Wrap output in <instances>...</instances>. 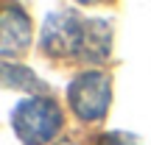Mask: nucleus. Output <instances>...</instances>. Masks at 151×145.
<instances>
[{"instance_id": "obj_1", "label": "nucleus", "mask_w": 151, "mask_h": 145, "mask_svg": "<svg viewBox=\"0 0 151 145\" xmlns=\"http://www.w3.org/2000/svg\"><path fill=\"white\" fill-rule=\"evenodd\" d=\"M11 123L25 145H48L62 129V109L50 98H25L17 103Z\"/></svg>"}, {"instance_id": "obj_3", "label": "nucleus", "mask_w": 151, "mask_h": 145, "mask_svg": "<svg viewBox=\"0 0 151 145\" xmlns=\"http://www.w3.org/2000/svg\"><path fill=\"white\" fill-rule=\"evenodd\" d=\"M67 101L70 109L76 112V117L84 120V123H95L106 114L109 101H112V84H109V75L90 70L81 73L78 78L67 86Z\"/></svg>"}, {"instance_id": "obj_5", "label": "nucleus", "mask_w": 151, "mask_h": 145, "mask_svg": "<svg viewBox=\"0 0 151 145\" xmlns=\"http://www.w3.org/2000/svg\"><path fill=\"white\" fill-rule=\"evenodd\" d=\"M98 145H134L132 140H126L123 134H106V137H101V142Z\"/></svg>"}, {"instance_id": "obj_2", "label": "nucleus", "mask_w": 151, "mask_h": 145, "mask_svg": "<svg viewBox=\"0 0 151 145\" xmlns=\"http://www.w3.org/2000/svg\"><path fill=\"white\" fill-rule=\"evenodd\" d=\"M87 28H90V20L78 17L76 11H50L42 25L39 45L48 56H56V59H65V56L84 59Z\"/></svg>"}, {"instance_id": "obj_4", "label": "nucleus", "mask_w": 151, "mask_h": 145, "mask_svg": "<svg viewBox=\"0 0 151 145\" xmlns=\"http://www.w3.org/2000/svg\"><path fill=\"white\" fill-rule=\"evenodd\" d=\"M0 53L6 59L22 53L31 39V22H28L25 11L14 9V6H6L3 9V25H0Z\"/></svg>"}, {"instance_id": "obj_6", "label": "nucleus", "mask_w": 151, "mask_h": 145, "mask_svg": "<svg viewBox=\"0 0 151 145\" xmlns=\"http://www.w3.org/2000/svg\"><path fill=\"white\" fill-rule=\"evenodd\" d=\"M59 145H73V142H59Z\"/></svg>"}]
</instances>
